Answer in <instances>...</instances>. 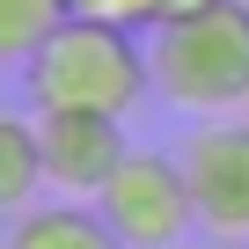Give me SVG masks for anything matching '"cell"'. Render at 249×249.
<instances>
[{"instance_id":"obj_11","label":"cell","mask_w":249,"mask_h":249,"mask_svg":"<svg viewBox=\"0 0 249 249\" xmlns=\"http://www.w3.org/2000/svg\"><path fill=\"white\" fill-rule=\"evenodd\" d=\"M242 117H249V95H242Z\"/></svg>"},{"instance_id":"obj_4","label":"cell","mask_w":249,"mask_h":249,"mask_svg":"<svg viewBox=\"0 0 249 249\" xmlns=\"http://www.w3.org/2000/svg\"><path fill=\"white\" fill-rule=\"evenodd\" d=\"M198 227L220 242H249V117H213L183 147Z\"/></svg>"},{"instance_id":"obj_10","label":"cell","mask_w":249,"mask_h":249,"mask_svg":"<svg viewBox=\"0 0 249 249\" xmlns=\"http://www.w3.org/2000/svg\"><path fill=\"white\" fill-rule=\"evenodd\" d=\"M191 8H213V0H169V15H191Z\"/></svg>"},{"instance_id":"obj_2","label":"cell","mask_w":249,"mask_h":249,"mask_svg":"<svg viewBox=\"0 0 249 249\" xmlns=\"http://www.w3.org/2000/svg\"><path fill=\"white\" fill-rule=\"evenodd\" d=\"M22 73H30L37 110H95V117H124L154 88L147 44L132 30H103V22H73V15L22 59Z\"/></svg>"},{"instance_id":"obj_6","label":"cell","mask_w":249,"mask_h":249,"mask_svg":"<svg viewBox=\"0 0 249 249\" xmlns=\"http://www.w3.org/2000/svg\"><path fill=\"white\" fill-rule=\"evenodd\" d=\"M8 249H124L95 205H30L15 213Z\"/></svg>"},{"instance_id":"obj_5","label":"cell","mask_w":249,"mask_h":249,"mask_svg":"<svg viewBox=\"0 0 249 249\" xmlns=\"http://www.w3.org/2000/svg\"><path fill=\"white\" fill-rule=\"evenodd\" d=\"M37 140H44V183L66 198H95L132 154L124 117H95V110H37Z\"/></svg>"},{"instance_id":"obj_8","label":"cell","mask_w":249,"mask_h":249,"mask_svg":"<svg viewBox=\"0 0 249 249\" xmlns=\"http://www.w3.org/2000/svg\"><path fill=\"white\" fill-rule=\"evenodd\" d=\"M66 22V0H0V59H30Z\"/></svg>"},{"instance_id":"obj_3","label":"cell","mask_w":249,"mask_h":249,"mask_svg":"<svg viewBox=\"0 0 249 249\" xmlns=\"http://www.w3.org/2000/svg\"><path fill=\"white\" fill-rule=\"evenodd\" d=\"M95 213L110 220V234L124 249H176L183 227L198 220L191 205V176L183 161H169L161 147H132L117 161V176L95 191Z\"/></svg>"},{"instance_id":"obj_9","label":"cell","mask_w":249,"mask_h":249,"mask_svg":"<svg viewBox=\"0 0 249 249\" xmlns=\"http://www.w3.org/2000/svg\"><path fill=\"white\" fill-rule=\"evenodd\" d=\"M66 15H73V22H103V30L147 37V30L169 22V0H66Z\"/></svg>"},{"instance_id":"obj_1","label":"cell","mask_w":249,"mask_h":249,"mask_svg":"<svg viewBox=\"0 0 249 249\" xmlns=\"http://www.w3.org/2000/svg\"><path fill=\"white\" fill-rule=\"evenodd\" d=\"M147 66L176 110H198V117L242 110V95H249V0H213V8L169 15L161 30H147Z\"/></svg>"},{"instance_id":"obj_7","label":"cell","mask_w":249,"mask_h":249,"mask_svg":"<svg viewBox=\"0 0 249 249\" xmlns=\"http://www.w3.org/2000/svg\"><path fill=\"white\" fill-rule=\"evenodd\" d=\"M37 191H44V140H37V117H8V110H0V213H30Z\"/></svg>"}]
</instances>
